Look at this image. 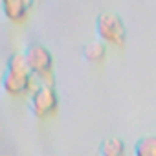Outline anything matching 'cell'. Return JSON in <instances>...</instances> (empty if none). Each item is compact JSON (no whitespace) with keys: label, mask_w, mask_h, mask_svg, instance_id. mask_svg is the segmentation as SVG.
Here are the masks:
<instances>
[{"label":"cell","mask_w":156,"mask_h":156,"mask_svg":"<svg viewBox=\"0 0 156 156\" xmlns=\"http://www.w3.org/2000/svg\"><path fill=\"white\" fill-rule=\"evenodd\" d=\"M101 152L105 156H121L125 152V143L119 138H108L101 145Z\"/></svg>","instance_id":"obj_7"},{"label":"cell","mask_w":156,"mask_h":156,"mask_svg":"<svg viewBox=\"0 0 156 156\" xmlns=\"http://www.w3.org/2000/svg\"><path fill=\"white\" fill-rule=\"evenodd\" d=\"M85 57L90 61V62H101L105 61L107 57V46L103 41H96V42H90L85 46Z\"/></svg>","instance_id":"obj_6"},{"label":"cell","mask_w":156,"mask_h":156,"mask_svg":"<svg viewBox=\"0 0 156 156\" xmlns=\"http://www.w3.org/2000/svg\"><path fill=\"white\" fill-rule=\"evenodd\" d=\"M0 2H2V11L6 19L13 24L24 22L33 6V0H0Z\"/></svg>","instance_id":"obj_5"},{"label":"cell","mask_w":156,"mask_h":156,"mask_svg":"<svg viewBox=\"0 0 156 156\" xmlns=\"http://www.w3.org/2000/svg\"><path fill=\"white\" fill-rule=\"evenodd\" d=\"M134 151L138 156H156V136L141 138Z\"/></svg>","instance_id":"obj_8"},{"label":"cell","mask_w":156,"mask_h":156,"mask_svg":"<svg viewBox=\"0 0 156 156\" xmlns=\"http://www.w3.org/2000/svg\"><path fill=\"white\" fill-rule=\"evenodd\" d=\"M30 96H31L30 107L35 118L46 119L59 110V98L51 83H41L39 87H33Z\"/></svg>","instance_id":"obj_4"},{"label":"cell","mask_w":156,"mask_h":156,"mask_svg":"<svg viewBox=\"0 0 156 156\" xmlns=\"http://www.w3.org/2000/svg\"><path fill=\"white\" fill-rule=\"evenodd\" d=\"M33 73L28 68V62L24 59V55L20 53H13L8 59V66H6V73L2 77V87L6 90V94L13 96V98H24L28 96L35 83H33Z\"/></svg>","instance_id":"obj_1"},{"label":"cell","mask_w":156,"mask_h":156,"mask_svg":"<svg viewBox=\"0 0 156 156\" xmlns=\"http://www.w3.org/2000/svg\"><path fill=\"white\" fill-rule=\"evenodd\" d=\"M96 30L99 39L105 44H110L114 48H123L125 46V39H127V31H125V24L121 20L119 15L105 11L98 17L96 22Z\"/></svg>","instance_id":"obj_3"},{"label":"cell","mask_w":156,"mask_h":156,"mask_svg":"<svg viewBox=\"0 0 156 156\" xmlns=\"http://www.w3.org/2000/svg\"><path fill=\"white\" fill-rule=\"evenodd\" d=\"M24 59L35 79H39L41 83L53 81V57L48 48H44L42 44H31L28 46Z\"/></svg>","instance_id":"obj_2"}]
</instances>
